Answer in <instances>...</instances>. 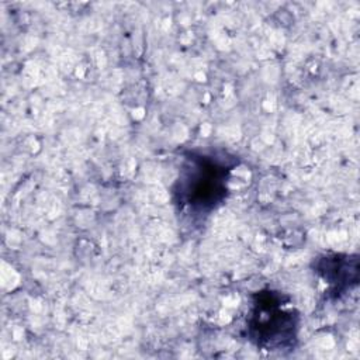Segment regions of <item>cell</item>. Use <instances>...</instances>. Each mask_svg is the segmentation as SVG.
<instances>
[{
  "mask_svg": "<svg viewBox=\"0 0 360 360\" xmlns=\"http://www.w3.org/2000/svg\"><path fill=\"white\" fill-rule=\"evenodd\" d=\"M228 172L229 167L214 156L191 155L179 177V204L197 212L211 211L225 197Z\"/></svg>",
  "mask_w": 360,
  "mask_h": 360,
  "instance_id": "cell-1",
  "label": "cell"
},
{
  "mask_svg": "<svg viewBox=\"0 0 360 360\" xmlns=\"http://www.w3.org/2000/svg\"><path fill=\"white\" fill-rule=\"evenodd\" d=\"M249 325L253 335L252 339H256L257 345L277 347L283 346L287 339H294L297 315L294 311L284 309L280 294L269 291L259 294Z\"/></svg>",
  "mask_w": 360,
  "mask_h": 360,
  "instance_id": "cell-2",
  "label": "cell"
}]
</instances>
